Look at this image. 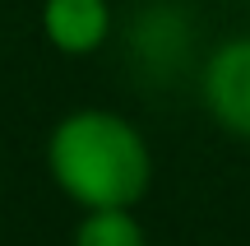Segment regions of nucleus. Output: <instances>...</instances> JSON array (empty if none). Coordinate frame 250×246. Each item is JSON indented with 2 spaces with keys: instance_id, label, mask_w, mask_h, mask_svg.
<instances>
[{
  "instance_id": "obj_1",
  "label": "nucleus",
  "mask_w": 250,
  "mask_h": 246,
  "mask_svg": "<svg viewBox=\"0 0 250 246\" xmlns=\"http://www.w3.org/2000/svg\"><path fill=\"white\" fill-rule=\"evenodd\" d=\"M46 177L79 214L134 209L153 186V149L130 116L74 107L46 135Z\"/></svg>"
},
{
  "instance_id": "obj_3",
  "label": "nucleus",
  "mask_w": 250,
  "mask_h": 246,
  "mask_svg": "<svg viewBox=\"0 0 250 246\" xmlns=\"http://www.w3.org/2000/svg\"><path fill=\"white\" fill-rule=\"evenodd\" d=\"M130 51L134 61L148 74H176L190 65V51H195V28H190V14L176 5H148L134 14L130 28Z\"/></svg>"
},
{
  "instance_id": "obj_5",
  "label": "nucleus",
  "mask_w": 250,
  "mask_h": 246,
  "mask_svg": "<svg viewBox=\"0 0 250 246\" xmlns=\"http://www.w3.org/2000/svg\"><path fill=\"white\" fill-rule=\"evenodd\" d=\"M70 246H148V232L134 209H102V214H79Z\"/></svg>"
},
{
  "instance_id": "obj_6",
  "label": "nucleus",
  "mask_w": 250,
  "mask_h": 246,
  "mask_svg": "<svg viewBox=\"0 0 250 246\" xmlns=\"http://www.w3.org/2000/svg\"><path fill=\"white\" fill-rule=\"evenodd\" d=\"M246 149H250V144H246Z\"/></svg>"
},
{
  "instance_id": "obj_4",
  "label": "nucleus",
  "mask_w": 250,
  "mask_h": 246,
  "mask_svg": "<svg viewBox=\"0 0 250 246\" xmlns=\"http://www.w3.org/2000/svg\"><path fill=\"white\" fill-rule=\"evenodd\" d=\"M111 0H42V37L61 56H93L111 37Z\"/></svg>"
},
{
  "instance_id": "obj_2",
  "label": "nucleus",
  "mask_w": 250,
  "mask_h": 246,
  "mask_svg": "<svg viewBox=\"0 0 250 246\" xmlns=\"http://www.w3.org/2000/svg\"><path fill=\"white\" fill-rule=\"evenodd\" d=\"M199 102L223 135L250 144V33L223 37L199 61Z\"/></svg>"
}]
</instances>
